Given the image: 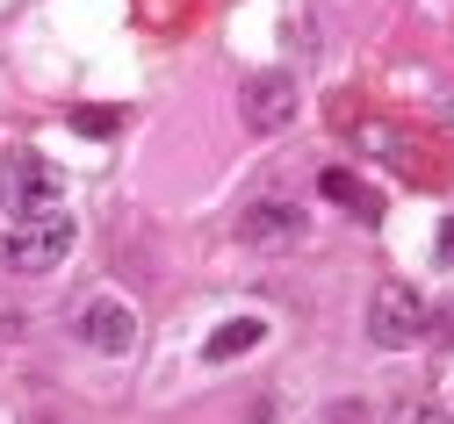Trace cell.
I'll return each instance as SVG.
<instances>
[{
    "mask_svg": "<svg viewBox=\"0 0 454 424\" xmlns=\"http://www.w3.org/2000/svg\"><path fill=\"white\" fill-rule=\"evenodd\" d=\"M80 338H87L94 352H130V338H137V317L123 310L116 295H94L87 310H80Z\"/></svg>",
    "mask_w": 454,
    "mask_h": 424,
    "instance_id": "8992f818",
    "label": "cell"
},
{
    "mask_svg": "<svg viewBox=\"0 0 454 424\" xmlns=\"http://www.w3.org/2000/svg\"><path fill=\"white\" fill-rule=\"evenodd\" d=\"M389 424H454V417L433 410V403H404V410H389Z\"/></svg>",
    "mask_w": 454,
    "mask_h": 424,
    "instance_id": "30bf717a",
    "label": "cell"
},
{
    "mask_svg": "<svg viewBox=\"0 0 454 424\" xmlns=\"http://www.w3.org/2000/svg\"><path fill=\"white\" fill-rule=\"evenodd\" d=\"M36 424H43V417H36Z\"/></svg>",
    "mask_w": 454,
    "mask_h": 424,
    "instance_id": "8fae6325",
    "label": "cell"
},
{
    "mask_svg": "<svg viewBox=\"0 0 454 424\" xmlns=\"http://www.w3.org/2000/svg\"><path fill=\"white\" fill-rule=\"evenodd\" d=\"M296 101H303V87H296L289 73H260V80H246L239 115H246V130L274 137V130H289V123H296Z\"/></svg>",
    "mask_w": 454,
    "mask_h": 424,
    "instance_id": "277c9868",
    "label": "cell"
},
{
    "mask_svg": "<svg viewBox=\"0 0 454 424\" xmlns=\"http://www.w3.org/2000/svg\"><path fill=\"white\" fill-rule=\"evenodd\" d=\"M296 237H303V209H296V202H253V209L239 216V245L274 252V245H296Z\"/></svg>",
    "mask_w": 454,
    "mask_h": 424,
    "instance_id": "5b68a950",
    "label": "cell"
},
{
    "mask_svg": "<svg viewBox=\"0 0 454 424\" xmlns=\"http://www.w3.org/2000/svg\"><path fill=\"white\" fill-rule=\"evenodd\" d=\"M73 252V216L66 209H43V216H22L0 230V266L8 274H51Z\"/></svg>",
    "mask_w": 454,
    "mask_h": 424,
    "instance_id": "6da1fadb",
    "label": "cell"
},
{
    "mask_svg": "<svg viewBox=\"0 0 454 424\" xmlns=\"http://www.w3.org/2000/svg\"><path fill=\"white\" fill-rule=\"evenodd\" d=\"M59 195H66V173L51 166V158H36L29 144H15L8 158H0V209H8V223L59 209Z\"/></svg>",
    "mask_w": 454,
    "mask_h": 424,
    "instance_id": "7a4b0ae2",
    "label": "cell"
},
{
    "mask_svg": "<svg viewBox=\"0 0 454 424\" xmlns=\"http://www.w3.org/2000/svg\"><path fill=\"white\" fill-rule=\"evenodd\" d=\"M73 130L80 137H116L123 130V108H73Z\"/></svg>",
    "mask_w": 454,
    "mask_h": 424,
    "instance_id": "9c48e42d",
    "label": "cell"
},
{
    "mask_svg": "<svg viewBox=\"0 0 454 424\" xmlns=\"http://www.w3.org/2000/svg\"><path fill=\"white\" fill-rule=\"evenodd\" d=\"M260 338H267V324H260V317H231V324H216V331H209L202 359H239V352H253Z\"/></svg>",
    "mask_w": 454,
    "mask_h": 424,
    "instance_id": "52a82bcc",
    "label": "cell"
},
{
    "mask_svg": "<svg viewBox=\"0 0 454 424\" xmlns=\"http://www.w3.org/2000/svg\"><path fill=\"white\" fill-rule=\"evenodd\" d=\"M325 195H332V202H347V209H361V216H375V195L361 188V180H347V173H339V166L325 173Z\"/></svg>",
    "mask_w": 454,
    "mask_h": 424,
    "instance_id": "ba28073f",
    "label": "cell"
},
{
    "mask_svg": "<svg viewBox=\"0 0 454 424\" xmlns=\"http://www.w3.org/2000/svg\"><path fill=\"white\" fill-rule=\"evenodd\" d=\"M426 331H433V310L419 302V288L382 281V288H375V310H368V338H375V345H411V338H426Z\"/></svg>",
    "mask_w": 454,
    "mask_h": 424,
    "instance_id": "3957f363",
    "label": "cell"
}]
</instances>
